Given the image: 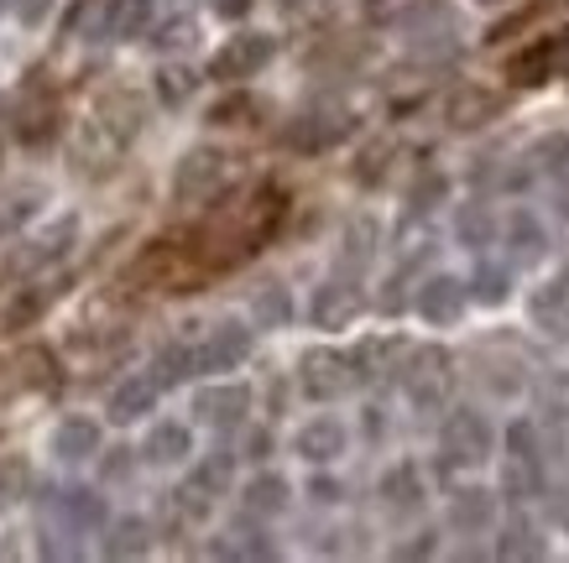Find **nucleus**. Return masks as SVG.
Listing matches in <instances>:
<instances>
[{
	"mask_svg": "<svg viewBox=\"0 0 569 563\" xmlns=\"http://www.w3.org/2000/svg\"><path fill=\"white\" fill-rule=\"evenodd\" d=\"M439 444H445V460L449 464H486L491 460V444H497V433L486 423L481 412H449L445 418V433H439Z\"/></svg>",
	"mask_w": 569,
	"mask_h": 563,
	"instance_id": "f257e3e1",
	"label": "nucleus"
},
{
	"mask_svg": "<svg viewBox=\"0 0 569 563\" xmlns=\"http://www.w3.org/2000/svg\"><path fill=\"white\" fill-rule=\"evenodd\" d=\"M559 73H569V27L553 37H538L533 48H522L518 58L507 63V79H512V84H549Z\"/></svg>",
	"mask_w": 569,
	"mask_h": 563,
	"instance_id": "f03ea898",
	"label": "nucleus"
},
{
	"mask_svg": "<svg viewBox=\"0 0 569 563\" xmlns=\"http://www.w3.org/2000/svg\"><path fill=\"white\" fill-rule=\"evenodd\" d=\"M272 52H277V42L267 32H241V37H230V42L214 52L209 73L224 79V84H241V79H257V73L267 69V58H272Z\"/></svg>",
	"mask_w": 569,
	"mask_h": 563,
	"instance_id": "7ed1b4c3",
	"label": "nucleus"
},
{
	"mask_svg": "<svg viewBox=\"0 0 569 563\" xmlns=\"http://www.w3.org/2000/svg\"><path fill=\"white\" fill-rule=\"evenodd\" d=\"M449 355L445 350H418L413 360H408V371H402V386H408V396H413V408L433 412V408H445V396H449Z\"/></svg>",
	"mask_w": 569,
	"mask_h": 563,
	"instance_id": "20e7f679",
	"label": "nucleus"
},
{
	"mask_svg": "<svg viewBox=\"0 0 569 563\" xmlns=\"http://www.w3.org/2000/svg\"><path fill=\"white\" fill-rule=\"evenodd\" d=\"M220 183H224V152H214V147H193L173 172V193L183 199V204H204V199H214V188Z\"/></svg>",
	"mask_w": 569,
	"mask_h": 563,
	"instance_id": "39448f33",
	"label": "nucleus"
},
{
	"mask_svg": "<svg viewBox=\"0 0 569 563\" xmlns=\"http://www.w3.org/2000/svg\"><path fill=\"white\" fill-rule=\"evenodd\" d=\"M298 381H303V392H309L313 402H335V396L356 381V365H350L346 355H335V350H309L303 365H298Z\"/></svg>",
	"mask_w": 569,
	"mask_h": 563,
	"instance_id": "423d86ee",
	"label": "nucleus"
},
{
	"mask_svg": "<svg viewBox=\"0 0 569 563\" xmlns=\"http://www.w3.org/2000/svg\"><path fill=\"white\" fill-rule=\"evenodd\" d=\"M246 355H251V329L236 324V319H220L209 329L204 350H199V371H236Z\"/></svg>",
	"mask_w": 569,
	"mask_h": 563,
	"instance_id": "0eeeda50",
	"label": "nucleus"
},
{
	"mask_svg": "<svg viewBox=\"0 0 569 563\" xmlns=\"http://www.w3.org/2000/svg\"><path fill=\"white\" fill-rule=\"evenodd\" d=\"M193 412H199V423L204 428H241L246 412H251V392L246 386H204V392L193 396Z\"/></svg>",
	"mask_w": 569,
	"mask_h": 563,
	"instance_id": "6e6552de",
	"label": "nucleus"
},
{
	"mask_svg": "<svg viewBox=\"0 0 569 563\" xmlns=\"http://www.w3.org/2000/svg\"><path fill=\"white\" fill-rule=\"evenodd\" d=\"M466 298H470V282H460V277H429L418 288V313L429 324H455L466 313Z\"/></svg>",
	"mask_w": 569,
	"mask_h": 563,
	"instance_id": "1a4fd4ad",
	"label": "nucleus"
},
{
	"mask_svg": "<svg viewBox=\"0 0 569 563\" xmlns=\"http://www.w3.org/2000/svg\"><path fill=\"white\" fill-rule=\"evenodd\" d=\"M361 308H366L361 288L346 282V277H335V282H325V288L313 292V324L319 329H346Z\"/></svg>",
	"mask_w": 569,
	"mask_h": 563,
	"instance_id": "9d476101",
	"label": "nucleus"
},
{
	"mask_svg": "<svg viewBox=\"0 0 569 563\" xmlns=\"http://www.w3.org/2000/svg\"><path fill=\"white\" fill-rule=\"evenodd\" d=\"M497 115H501V100L491 94V89H476V84L455 89L449 104H445V120L455 125V131H481L486 120H497Z\"/></svg>",
	"mask_w": 569,
	"mask_h": 563,
	"instance_id": "9b49d317",
	"label": "nucleus"
},
{
	"mask_svg": "<svg viewBox=\"0 0 569 563\" xmlns=\"http://www.w3.org/2000/svg\"><path fill=\"white\" fill-rule=\"evenodd\" d=\"M157 392H162L157 375H131V381H121V386L110 392V423H137V418H147Z\"/></svg>",
	"mask_w": 569,
	"mask_h": 563,
	"instance_id": "f8f14e48",
	"label": "nucleus"
},
{
	"mask_svg": "<svg viewBox=\"0 0 569 563\" xmlns=\"http://www.w3.org/2000/svg\"><path fill=\"white\" fill-rule=\"evenodd\" d=\"M298 454L309 464H329L346 454V428L335 423V418H313V423L298 428Z\"/></svg>",
	"mask_w": 569,
	"mask_h": 563,
	"instance_id": "ddd939ff",
	"label": "nucleus"
},
{
	"mask_svg": "<svg viewBox=\"0 0 569 563\" xmlns=\"http://www.w3.org/2000/svg\"><path fill=\"white\" fill-rule=\"evenodd\" d=\"M346 115H335V110H313V115H298V125H288V147H298V152H319V147H329L335 137H346Z\"/></svg>",
	"mask_w": 569,
	"mask_h": 563,
	"instance_id": "4468645a",
	"label": "nucleus"
},
{
	"mask_svg": "<svg viewBox=\"0 0 569 563\" xmlns=\"http://www.w3.org/2000/svg\"><path fill=\"white\" fill-rule=\"evenodd\" d=\"M507 251H512L518 267H538V261L549 257V235H543V224H538L528 209H518V214L507 220Z\"/></svg>",
	"mask_w": 569,
	"mask_h": 563,
	"instance_id": "2eb2a0df",
	"label": "nucleus"
},
{
	"mask_svg": "<svg viewBox=\"0 0 569 563\" xmlns=\"http://www.w3.org/2000/svg\"><path fill=\"white\" fill-rule=\"evenodd\" d=\"M141 454H147L152 464H183L193 454V433L183 423H157L152 433H147Z\"/></svg>",
	"mask_w": 569,
	"mask_h": 563,
	"instance_id": "dca6fc26",
	"label": "nucleus"
},
{
	"mask_svg": "<svg viewBox=\"0 0 569 563\" xmlns=\"http://www.w3.org/2000/svg\"><path fill=\"white\" fill-rule=\"evenodd\" d=\"M533 324L549 334V340H569V288H543L533 292Z\"/></svg>",
	"mask_w": 569,
	"mask_h": 563,
	"instance_id": "f3484780",
	"label": "nucleus"
},
{
	"mask_svg": "<svg viewBox=\"0 0 569 563\" xmlns=\"http://www.w3.org/2000/svg\"><path fill=\"white\" fill-rule=\"evenodd\" d=\"M100 449V428L89 423V418H69V423H58L52 433V454L58 460H89Z\"/></svg>",
	"mask_w": 569,
	"mask_h": 563,
	"instance_id": "a211bd4d",
	"label": "nucleus"
},
{
	"mask_svg": "<svg viewBox=\"0 0 569 563\" xmlns=\"http://www.w3.org/2000/svg\"><path fill=\"white\" fill-rule=\"evenodd\" d=\"M73 235H79V220H73V214H63V220L52 224L48 235H37V240H32V251H21V257L11 261V267H17V272H27V267H42L48 257H63Z\"/></svg>",
	"mask_w": 569,
	"mask_h": 563,
	"instance_id": "6ab92c4d",
	"label": "nucleus"
},
{
	"mask_svg": "<svg viewBox=\"0 0 569 563\" xmlns=\"http://www.w3.org/2000/svg\"><path fill=\"white\" fill-rule=\"evenodd\" d=\"M491 516H497L491 491H460L455 501H449V522H455L460 532H486L491 527Z\"/></svg>",
	"mask_w": 569,
	"mask_h": 563,
	"instance_id": "aec40b11",
	"label": "nucleus"
},
{
	"mask_svg": "<svg viewBox=\"0 0 569 563\" xmlns=\"http://www.w3.org/2000/svg\"><path fill=\"white\" fill-rule=\"evenodd\" d=\"M52 125H58V110H52V100L42 94V89H32V94L17 104V137L21 141H42V137H52Z\"/></svg>",
	"mask_w": 569,
	"mask_h": 563,
	"instance_id": "412c9836",
	"label": "nucleus"
},
{
	"mask_svg": "<svg viewBox=\"0 0 569 563\" xmlns=\"http://www.w3.org/2000/svg\"><path fill=\"white\" fill-rule=\"evenodd\" d=\"M288 495L293 491H288V480L282 475H257L251 485H246L241 501H246V512L251 516H282L288 512Z\"/></svg>",
	"mask_w": 569,
	"mask_h": 563,
	"instance_id": "4be33fe9",
	"label": "nucleus"
},
{
	"mask_svg": "<svg viewBox=\"0 0 569 563\" xmlns=\"http://www.w3.org/2000/svg\"><path fill=\"white\" fill-rule=\"evenodd\" d=\"M52 506H58V516H63L73 532H89V527H100L104 522V501L100 495H89V491H58L52 495Z\"/></svg>",
	"mask_w": 569,
	"mask_h": 563,
	"instance_id": "5701e85b",
	"label": "nucleus"
},
{
	"mask_svg": "<svg viewBox=\"0 0 569 563\" xmlns=\"http://www.w3.org/2000/svg\"><path fill=\"white\" fill-rule=\"evenodd\" d=\"M94 120H100L110 137L131 141V137H137V125H141V110H137V100H131V94H121V89H116V94H104V100H100V115H94Z\"/></svg>",
	"mask_w": 569,
	"mask_h": 563,
	"instance_id": "b1692460",
	"label": "nucleus"
},
{
	"mask_svg": "<svg viewBox=\"0 0 569 563\" xmlns=\"http://www.w3.org/2000/svg\"><path fill=\"white\" fill-rule=\"evenodd\" d=\"M58 288H63V282H37V288H27V292L17 298V303L6 308V329H27V324H37V319L48 313V303L58 298Z\"/></svg>",
	"mask_w": 569,
	"mask_h": 563,
	"instance_id": "393cba45",
	"label": "nucleus"
},
{
	"mask_svg": "<svg viewBox=\"0 0 569 563\" xmlns=\"http://www.w3.org/2000/svg\"><path fill=\"white\" fill-rule=\"evenodd\" d=\"M381 495H387V506H392V512H418V506H423V485H418L413 464H397L392 475L381 480Z\"/></svg>",
	"mask_w": 569,
	"mask_h": 563,
	"instance_id": "a878e982",
	"label": "nucleus"
},
{
	"mask_svg": "<svg viewBox=\"0 0 569 563\" xmlns=\"http://www.w3.org/2000/svg\"><path fill=\"white\" fill-rule=\"evenodd\" d=\"M178 261H183V257H178V245H168V240H157V245L137 261V267H131V272H137V282H168V288H173L178 272H183Z\"/></svg>",
	"mask_w": 569,
	"mask_h": 563,
	"instance_id": "bb28decb",
	"label": "nucleus"
},
{
	"mask_svg": "<svg viewBox=\"0 0 569 563\" xmlns=\"http://www.w3.org/2000/svg\"><path fill=\"white\" fill-rule=\"evenodd\" d=\"M147 21H152V0H110V37H116V42L141 37Z\"/></svg>",
	"mask_w": 569,
	"mask_h": 563,
	"instance_id": "cd10ccee",
	"label": "nucleus"
},
{
	"mask_svg": "<svg viewBox=\"0 0 569 563\" xmlns=\"http://www.w3.org/2000/svg\"><path fill=\"white\" fill-rule=\"evenodd\" d=\"M147 522L141 516H126V522H116L110 527V537H104V559H141L147 553Z\"/></svg>",
	"mask_w": 569,
	"mask_h": 563,
	"instance_id": "c85d7f7f",
	"label": "nucleus"
},
{
	"mask_svg": "<svg viewBox=\"0 0 569 563\" xmlns=\"http://www.w3.org/2000/svg\"><path fill=\"white\" fill-rule=\"evenodd\" d=\"M251 319H257V329H282L288 319H293V303H288V288H277V282H267V288L251 298Z\"/></svg>",
	"mask_w": 569,
	"mask_h": 563,
	"instance_id": "c756f323",
	"label": "nucleus"
},
{
	"mask_svg": "<svg viewBox=\"0 0 569 563\" xmlns=\"http://www.w3.org/2000/svg\"><path fill=\"white\" fill-rule=\"evenodd\" d=\"M199 89V73L189 69V63H162L157 69V100L162 104H183Z\"/></svg>",
	"mask_w": 569,
	"mask_h": 563,
	"instance_id": "7c9ffc66",
	"label": "nucleus"
},
{
	"mask_svg": "<svg viewBox=\"0 0 569 563\" xmlns=\"http://www.w3.org/2000/svg\"><path fill=\"white\" fill-rule=\"evenodd\" d=\"M17 371H21V386H58V360L52 350H21L17 355Z\"/></svg>",
	"mask_w": 569,
	"mask_h": 563,
	"instance_id": "2f4dec72",
	"label": "nucleus"
},
{
	"mask_svg": "<svg viewBox=\"0 0 569 563\" xmlns=\"http://www.w3.org/2000/svg\"><path fill=\"white\" fill-rule=\"evenodd\" d=\"M193 365H199V350H189V344L157 350V381H162V386H178L183 375H193Z\"/></svg>",
	"mask_w": 569,
	"mask_h": 563,
	"instance_id": "473e14b6",
	"label": "nucleus"
},
{
	"mask_svg": "<svg viewBox=\"0 0 569 563\" xmlns=\"http://www.w3.org/2000/svg\"><path fill=\"white\" fill-rule=\"evenodd\" d=\"M507 292H512V277H507V267H476V277H470V298L476 303H507Z\"/></svg>",
	"mask_w": 569,
	"mask_h": 563,
	"instance_id": "72a5a7b5",
	"label": "nucleus"
},
{
	"mask_svg": "<svg viewBox=\"0 0 569 563\" xmlns=\"http://www.w3.org/2000/svg\"><path fill=\"white\" fill-rule=\"evenodd\" d=\"M32 485V464L27 460H0V512H11Z\"/></svg>",
	"mask_w": 569,
	"mask_h": 563,
	"instance_id": "f704fd0d",
	"label": "nucleus"
},
{
	"mask_svg": "<svg viewBox=\"0 0 569 563\" xmlns=\"http://www.w3.org/2000/svg\"><path fill=\"white\" fill-rule=\"evenodd\" d=\"M371 251H377V224H371V220H356L346 230V251H340V257H346L350 272H361L366 261H371Z\"/></svg>",
	"mask_w": 569,
	"mask_h": 563,
	"instance_id": "c9c22d12",
	"label": "nucleus"
},
{
	"mask_svg": "<svg viewBox=\"0 0 569 563\" xmlns=\"http://www.w3.org/2000/svg\"><path fill=\"white\" fill-rule=\"evenodd\" d=\"M230 470H236V460H230V454H209V460L193 470V485H199L204 495H220L224 485H230Z\"/></svg>",
	"mask_w": 569,
	"mask_h": 563,
	"instance_id": "e433bc0d",
	"label": "nucleus"
},
{
	"mask_svg": "<svg viewBox=\"0 0 569 563\" xmlns=\"http://www.w3.org/2000/svg\"><path fill=\"white\" fill-rule=\"evenodd\" d=\"M497 553H501V559H543V543H538L533 527H512L507 537H501Z\"/></svg>",
	"mask_w": 569,
	"mask_h": 563,
	"instance_id": "4c0bfd02",
	"label": "nucleus"
},
{
	"mask_svg": "<svg viewBox=\"0 0 569 563\" xmlns=\"http://www.w3.org/2000/svg\"><path fill=\"white\" fill-rule=\"evenodd\" d=\"M460 240H466V245H491V214H486L481 204H470L466 214H460Z\"/></svg>",
	"mask_w": 569,
	"mask_h": 563,
	"instance_id": "58836bf2",
	"label": "nucleus"
},
{
	"mask_svg": "<svg viewBox=\"0 0 569 563\" xmlns=\"http://www.w3.org/2000/svg\"><path fill=\"white\" fill-rule=\"evenodd\" d=\"M193 37H199L193 17H173V21H162V32H157V48H189Z\"/></svg>",
	"mask_w": 569,
	"mask_h": 563,
	"instance_id": "ea45409f",
	"label": "nucleus"
},
{
	"mask_svg": "<svg viewBox=\"0 0 569 563\" xmlns=\"http://www.w3.org/2000/svg\"><path fill=\"white\" fill-rule=\"evenodd\" d=\"M565 157H569V137H549V141H538V147H533V162H538V168H549V172L569 168Z\"/></svg>",
	"mask_w": 569,
	"mask_h": 563,
	"instance_id": "a19ab883",
	"label": "nucleus"
},
{
	"mask_svg": "<svg viewBox=\"0 0 569 563\" xmlns=\"http://www.w3.org/2000/svg\"><path fill=\"white\" fill-rule=\"evenodd\" d=\"M507 449H512V460H538V433H533V423H512V433H507Z\"/></svg>",
	"mask_w": 569,
	"mask_h": 563,
	"instance_id": "79ce46f5",
	"label": "nucleus"
},
{
	"mask_svg": "<svg viewBox=\"0 0 569 563\" xmlns=\"http://www.w3.org/2000/svg\"><path fill=\"white\" fill-rule=\"evenodd\" d=\"M37 199H42V193H37V188H27V193H21L17 204H11V209H6V214H0V230H17V224H21V220H27V214H32V209H37Z\"/></svg>",
	"mask_w": 569,
	"mask_h": 563,
	"instance_id": "37998d69",
	"label": "nucleus"
},
{
	"mask_svg": "<svg viewBox=\"0 0 569 563\" xmlns=\"http://www.w3.org/2000/svg\"><path fill=\"white\" fill-rule=\"evenodd\" d=\"M251 110H257V104H251V100H241V94H236V100L214 104V115H209V120H220V125H236V115H251Z\"/></svg>",
	"mask_w": 569,
	"mask_h": 563,
	"instance_id": "c03bdc74",
	"label": "nucleus"
},
{
	"mask_svg": "<svg viewBox=\"0 0 569 563\" xmlns=\"http://www.w3.org/2000/svg\"><path fill=\"white\" fill-rule=\"evenodd\" d=\"M309 495H313V501H325V506H335V501H340V485H335V480H325V475H319V480H313V485H309Z\"/></svg>",
	"mask_w": 569,
	"mask_h": 563,
	"instance_id": "a18cd8bd",
	"label": "nucleus"
},
{
	"mask_svg": "<svg viewBox=\"0 0 569 563\" xmlns=\"http://www.w3.org/2000/svg\"><path fill=\"white\" fill-rule=\"evenodd\" d=\"M251 6H257V0H214V11H220L224 21H241Z\"/></svg>",
	"mask_w": 569,
	"mask_h": 563,
	"instance_id": "49530a36",
	"label": "nucleus"
},
{
	"mask_svg": "<svg viewBox=\"0 0 569 563\" xmlns=\"http://www.w3.org/2000/svg\"><path fill=\"white\" fill-rule=\"evenodd\" d=\"M126 470H131V449H116V460H104V475H110V480H121Z\"/></svg>",
	"mask_w": 569,
	"mask_h": 563,
	"instance_id": "de8ad7c7",
	"label": "nucleus"
},
{
	"mask_svg": "<svg viewBox=\"0 0 569 563\" xmlns=\"http://www.w3.org/2000/svg\"><path fill=\"white\" fill-rule=\"evenodd\" d=\"M267 449H272V439H267V433H246V454H251V460H261V454H267Z\"/></svg>",
	"mask_w": 569,
	"mask_h": 563,
	"instance_id": "09e8293b",
	"label": "nucleus"
},
{
	"mask_svg": "<svg viewBox=\"0 0 569 563\" xmlns=\"http://www.w3.org/2000/svg\"><path fill=\"white\" fill-rule=\"evenodd\" d=\"M423 553H433L429 537H423V543H402V547H397V559H423Z\"/></svg>",
	"mask_w": 569,
	"mask_h": 563,
	"instance_id": "8fccbe9b",
	"label": "nucleus"
},
{
	"mask_svg": "<svg viewBox=\"0 0 569 563\" xmlns=\"http://www.w3.org/2000/svg\"><path fill=\"white\" fill-rule=\"evenodd\" d=\"M481 6H501V0H481Z\"/></svg>",
	"mask_w": 569,
	"mask_h": 563,
	"instance_id": "3c124183",
	"label": "nucleus"
},
{
	"mask_svg": "<svg viewBox=\"0 0 569 563\" xmlns=\"http://www.w3.org/2000/svg\"><path fill=\"white\" fill-rule=\"evenodd\" d=\"M565 199H569V183H565ZM565 209H569V204H565Z\"/></svg>",
	"mask_w": 569,
	"mask_h": 563,
	"instance_id": "603ef678",
	"label": "nucleus"
},
{
	"mask_svg": "<svg viewBox=\"0 0 569 563\" xmlns=\"http://www.w3.org/2000/svg\"><path fill=\"white\" fill-rule=\"evenodd\" d=\"M0 6H6V0H0Z\"/></svg>",
	"mask_w": 569,
	"mask_h": 563,
	"instance_id": "864d4df0",
	"label": "nucleus"
}]
</instances>
